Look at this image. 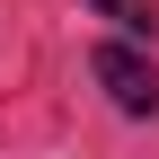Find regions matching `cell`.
Listing matches in <instances>:
<instances>
[{"label": "cell", "mask_w": 159, "mask_h": 159, "mask_svg": "<svg viewBox=\"0 0 159 159\" xmlns=\"http://www.w3.org/2000/svg\"><path fill=\"white\" fill-rule=\"evenodd\" d=\"M89 9H106L115 27H133V35H150V27H159V9H150V0H89Z\"/></svg>", "instance_id": "7a4b0ae2"}, {"label": "cell", "mask_w": 159, "mask_h": 159, "mask_svg": "<svg viewBox=\"0 0 159 159\" xmlns=\"http://www.w3.org/2000/svg\"><path fill=\"white\" fill-rule=\"evenodd\" d=\"M89 71L106 80V97H115L124 115H150V106H159V71H150L133 44H97V53H89Z\"/></svg>", "instance_id": "6da1fadb"}]
</instances>
